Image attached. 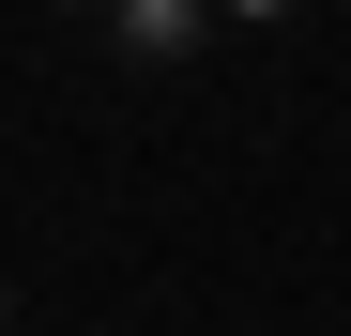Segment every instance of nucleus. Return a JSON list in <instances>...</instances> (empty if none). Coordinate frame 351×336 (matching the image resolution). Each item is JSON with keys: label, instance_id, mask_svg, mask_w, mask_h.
Instances as JSON below:
<instances>
[{"label": "nucleus", "instance_id": "1", "mask_svg": "<svg viewBox=\"0 0 351 336\" xmlns=\"http://www.w3.org/2000/svg\"><path fill=\"white\" fill-rule=\"evenodd\" d=\"M92 46H107L123 77H168V62L214 46V0H92Z\"/></svg>", "mask_w": 351, "mask_h": 336}]
</instances>
